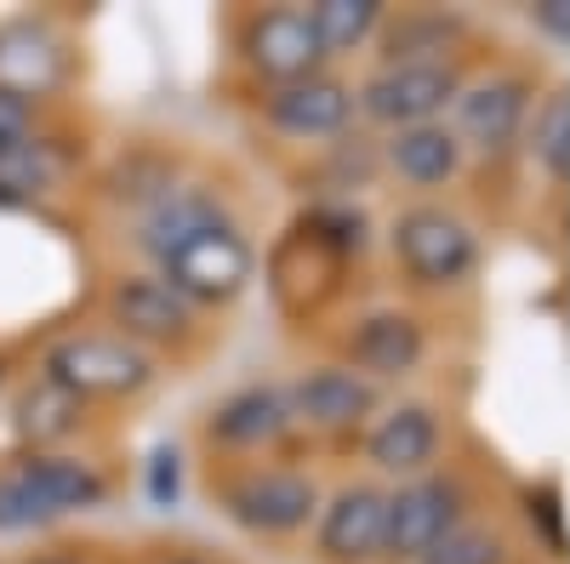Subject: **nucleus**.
Wrapping results in <instances>:
<instances>
[{
  "mask_svg": "<svg viewBox=\"0 0 570 564\" xmlns=\"http://www.w3.org/2000/svg\"><path fill=\"white\" fill-rule=\"evenodd\" d=\"M142 246L155 251L160 279L188 303V308H212V303H234L252 286V240L234 228L206 195H166L149 217Z\"/></svg>",
  "mask_w": 570,
  "mask_h": 564,
  "instance_id": "obj_1",
  "label": "nucleus"
},
{
  "mask_svg": "<svg viewBox=\"0 0 570 564\" xmlns=\"http://www.w3.org/2000/svg\"><path fill=\"white\" fill-rule=\"evenodd\" d=\"M109 502V479L80 456H29L0 474V536H18L35 525L91 513Z\"/></svg>",
  "mask_w": 570,
  "mask_h": 564,
  "instance_id": "obj_2",
  "label": "nucleus"
},
{
  "mask_svg": "<svg viewBox=\"0 0 570 564\" xmlns=\"http://www.w3.org/2000/svg\"><path fill=\"white\" fill-rule=\"evenodd\" d=\"M46 383H58L75 399H126L155 383L149 348L104 332H75L46 348Z\"/></svg>",
  "mask_w": 570,
  "mask_h": 564,
  "instance_id": "obj_3",
  "label": "nucleus"
},
{
  "mask_svg": "<svg viewBox=\"0 0 570 564\" xmlns=\"http://www.w3.org/2000/svg\"><path fill=\"white\" fill-rule=\"evenodd\" d=\"M394 251L405 263V274L416 286H462L480 263V246L462 217L440 211V206H411L394 222Z\"/></svg>",
  "mask_w": 570,
  "mask_h": 564,
  "instance_id": "obj_4",
  "label": "nucleus"
},
{
  "mask_svg": "<svg viewBox=\"0 0 570 564\" xmlns=\"http://www.w3.org/2000/svg\"><path fill=\"white\" fill-rule=\"evenodd\" d=\"M456 75L445 63H383L365 86H360V109L376 126H434V115L445 103H456Z\"/></svg>",
  "mask_w": 570,
  "mask_h": 564,
  "instance_id": "obj_5",
  "label": "nucleus"
},
{
  "mask_svg": "<svg viewBox=\"0 0 570 564\" xmlns=\"http://www.w3.org/2000/svg\"><path fill=\"white\" fill-rule=\"evenodd\" d=\"M223 507L234 525L263 531V536H292L320 513V491L303 474H285V467H268V474H240L223 491Z\"/></svg>",
  "mask_w": 570,
  "mask_h": 564,
  "instance_id": "obj_6",
  "label": "nucleus"
},
{
  "mask_svg": "<svg viewBox=\"0 0 570 564\" xmlns=\"http://www.w3.org/2000/svg\"><path fill=\"white\" fill-rule=\"evenodd\" d=\"M109 319L120 325L115 337L149 348V343H177L195 325V308H188L160 274H126L120 286L109 291Z\"/></svg>",
  "mask_w": 570,
  "mask_h": 564,
  "instance_id": "obj_7",
  "label": "nucleus"
},
{
  "mask_svg": "<svg viewBox=\"0 0 570 564\" xmlns=\"http://www.w3.org/2000/svg\"><path fill=\"white\" fill-rule=\"evenodd\" d=\"M525 120H531V86L519 75H491L480 86L456 91V144L468 137L473 149L497 155L513 144Z\"/></svg>",
  "mask_w": 570,
  "mask_h": 564,
  "instance_id": "obj_8",
  "label": "nucleus"
},
{
  "mask_svg": "<svg viewBox=\"0 0 570 564\" xmlns=\"http://www.w3.org/2000/svg\"><path fill=\"white\" fill-rule=\"evenodd\" d=\"M383 525H389V496L376 485H343L320 507V553L331 564H365L383 553Z\"/></svg>",
  "mask_w": 570,
  "mask_h": 564,
  "instance_id": "obj_9",
  "label": "nucleus"
},
{
  "mask_svg": "<svg viewBox=\"0 0 570 564\" xmlns=\"http://www.w3.org/2000/svg\"><path fill=\"white\" fill-rule=\"evenodd\" d=\"M456 485L445 479H411L389 496V525H383V553H400V558H422L434 547L456 520Z\"/></svg>",
  "mask_w": 570,
  "mask_h": 564,
  "instance_id": "obj_10",
  "label": "nucleus"
},
{
  "mask_svg": "<svg viewBox=\"0 0 570 564\" xmlns=\"http://www.w3.org/2000/svg\"><path fill=\"white\" fill-rule=\"evenodd\" d=\"M246 58H252L257 75H268V80H279V86H292V80H308V75L320 69L325 46H320L308 12L274 7V12L252 18V29H246Z\"/></svg>",
  "mask_w": 570,
  "mask_h": 564,
  "instance_id": "obj_11",
  "label": "nucleus"
},
{
  "mask_svg": "<svg viewBox=\"0 0 570 564\" xmlns=\"http://www.w3.org/2000/svg\"><path fill=\"white\" fill-rule=\"evenodd\" d=\"M285 399H292V416H303L308 428L337 434V428H360L376 410V383H365L348 365H320V370L297 376V388Z\"/></svg>",
  "mask_w": 570,
  "mask_h": 564,
  "instance_id": "obj_12",
  "label": "nucleus"
},
{
  "mask_svg": "<svg viewBox=\"0 0 570 564\" xmlns=\"http://www.w3.org/2000/svg\"><path fill=\"white\" fill-rule=\"evenodd\" d=\"M422 354H428L422 325L411 314H400V308H383V314L360 319L354 337H348V359H354V370L365 376V383H371V376H405V370H416Z\"/></svg>",
  "mask_w": 570,
  "mask_h": 564,
  "instance_id": "obj_13",
  "label": "nucleus"
},
{
  "mask_svg": "<svg viewBox=\"0 0 570 564\" xmlns=\"http://www.w3.org/2000/svg\"><path fill=\"white\" fill-rule=\"evenodd\" d=\"M354 115V91L343 80H325V75H308V80H292L268 98V120L292 137H337Z\"/></svg>",
  "mask_w": 570,
  "mask_h": 564,
  "instance_id": "obj_14",
  "label": "nucleus"
},
{
  "mask_svg": "<svg viewBox=\"0 0 570 564\" xmlns=\"http://www.w3.org/2000/svg\"><path fill=\"white\" fill-rule=\"evenodd\" d=\"M63 46L58 34H46L35 23H7L0 29V91H12V98H40V91H52L63 80Z\"/></svg>",
  "mask_w": 570,
  "mask_h": 564,
  "instance_id": "obj_15",
  "label": "nucleus"
},
{
  "mask_svg": "<svg viewBox=\"0 0 570 564\" xmlns=\"http://www.w3.org/2000/svg\"><path fill=\"white\" fill-rule=\"evenodd\" d=\"M292 399H285L279 388H234L217 410H212V439L234 445V451H257V445H274L285 428H292Z\"/></svg>",
  "mask_w": 570,
  "mask_h": 564,
  "instance_id": "obj_16",
  "label": "nucleus"
},
{
  "mask_svg": "<svg viewBox=\"0 0 570 564\" xmlns=\"http://www.w3.org/2000/svg\"><path fill=\"white\" fill-rule=\"evenodd\" d=\"M365 451L383 474H422L440 456V422L428 405H394L389 416H376Z\"/></svg>",
  "mask_w": 570,
  "mask_h": 564,
  "instance_id": "obj_17",
  "label": "nucleus"
},
{
  "mask_svg": "<svg viewBox=\"0 0 570 564\" xmlns=\"http://www.w3.org/2000/svg\"><path fill=\"white\" fill-rule=\"evenodd\" d=\"M389 166L416 188H434V182L456 177L462 144H456L451 126H405V131L389 137Z\"/></svg>",
  "mask_w": 570,
  "mask_h": 564,
  "instance_id": "obj_18",
  "label": "nucleus"
},
{
  "mask_svg": "<svg viewBox=\"0 0 570 564\" xmlns=\"http://www.w3.org/2000/svg\"><path fill=\"white\" fill-rule=\"evenodd\" d=\"M531 160L553 182H570V91L564 86L531 115Z\"/></svg>",
  "mask_w": 570,
  "mask_h": 564,
  "instance_id": "obj_19",
  "label": "nucleus"
},
{
  "mask_svg": "<svg viewBox=\"0 0 570 564\" xmlns=\"http://www.w3.org/2000/svg\"><path fill=\"white\" fill-rule=\"evenodd\" d=\"M308 23H314L325 52H348V46L371 40V29L383 23V7L376 0H320L308 12Z\"/></svg>",
  "mask_w": 570,
  "mask_h": 564,
  "instance_id": "obj_20",
  "label": "nucleus"
},
{
  "mask_svg": "<svg viewBox=\"0 0 570 564\" xmlns=\"http://www.w3.org/2000/svg\"><path fill=\"white\" fill-rule=\"evenodd\" d=\"M75 410H80V399L40 376V383L23 394V434H29V439H58V434L75 428V422H69Z\"/></svg>",
  "mask_w": 570,
  "mask_h": 564,
  "instance_id": "obj_21",
  "label": "nucleus"
},
{
  "mask_svg": "<svg viewBox=\"0 0 570 564\" xmlns=\"http://www.w3.org/2000/svg\"><path fill=\"white\" fill-rule=\"evenodd\" d=\"M416 564H502V542L480 525H451Z\"/></svg>",
  "mask_w": 570,
  "mask_h": 564,
  "instance_id": "obj_22",
  "label": "nucleus"
},
{
  "mask_svg": "<svg viewBox=\"0 0 570 564\" xmlns=\"http://www.w3.org/2000/svg\"><path fill=\"white\" fill-rule=\"evenodd\" d=\"M29 131H35V109L12 98V91H0V166L29 149Z\"/></svg>",
  "mask_w": 570,
  "mask_h": 564,
  "instance_id": "obj_23",
  "label": "nucleus"
},
{
  "mask_svg": "<svg viewBox=\"0 0 570 564\" xmlns=\"http://www.w3.org/2000/svg\"><path fill=\"white\" fill-rule=\"evenodd\" d=\"M149 496L166 507V502H177V451L171 445H160L155 451V467H149Z\"/></svg>",
  "mask_w": 570,
  "mask_h": 564,
  "instance_id": "obj_24",
  "label": "nucleus"
},
{
  "mask_svg": "<svg viewBox=\"0 0 570 564\" xmlns=\"http://www.w3.org/2000/svg\"><path fill=\"white\" fill-rule=\"evenodd\" d=\"M531 18H537V29H548L559 46H570V0H548V7H537Z\"/></svg>",
  "mask_w": 570,
  "mask_h": 564,
  "instance_id": "obj_25",
  "label": "nucleus"
},
{
  "mask_svg": "<svg viewBox=\"0 0 570 564\" xmlns=\"http://www.w3.org/2000/svg\"><path fill=\"white\" fill-rule=\"evenodd\" d=\"M35 564H80V558H35Z\"/></svg>",
  "mask_w": 570,
  "mask_h": 564,
  "instance_id": "obj_26",
  "label": "nucleus"
},
{
  "mask_svg": "<svg viewBox=\"0 0 570 564\" xmlns=\"http://www.w3.org/2000/svg\"><path fill=\"white\" fill-rule=\"evenodd\" d=\"M171 564H195V558H171Z\"/></svg>",
  "mask_w": 570,
  "mask_h": 564,
  "instance_id": "obj_27",
  "label": "nucleus"
}]
</instances>
